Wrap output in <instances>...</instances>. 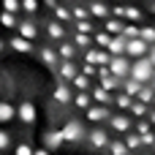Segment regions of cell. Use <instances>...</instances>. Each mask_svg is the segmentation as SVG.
<instances>
[{"instance_id": "obj_1", "label": "cell", "mask_w": 155, "mask_h": 155, "mask_svg": "<svg viewBox=\"0 0 155 155\" xmlns=\"http://www.w3.org/2000/svg\"><path fill=\"white\" fill-rule=\"evenodd\" d=\"M60 131H63L65 142H71V144H76V142H87V128H84V123L76 120V117L65 120V125H63Z\"/></svg>"}, {"instance_id": "obj_2", "label": "cell", "mask_w": 155, "mask_h": 155, "mask_svg": "<svg viewBox=\"0 0 155 155\" xmlns=\"http://www.w3.org/2000/svg\"><path fill=\"white\" fill-rule=\"evenodd\" d=\"M87 144L93 150H106L109 147V131L106 128H93L87 131Z\"/></svg>"}, {"instance_id": "obj_3", "label": "cell", "mask_w": 155, "mask_h": 155, "mask_svg": "<svg viewBox=\"0 0 155 155\" xmlns=\"http://www.w3.org/2000/svg\"><path fill=\"white\" fill-rule=\"evenodd\" d=\"M54 101H57V104H63V106L74 104V90H71V84L57 82V87H54Z\"/></svg>"}, {"instance_id": "obj_4", "label": "cell", "mask_w": 155, "mask_h": 155, "mask_svg": "<svg viewBox=\"0 0 155 155\" xmlns=\"http://www.w3.org/2000/svg\"><path fill=\"white\" fill-rule=\"evenodd\" d=\"M63 144H65V136H63V131H46V136H44V147H46L49 153L60 150Z\"/></svg>"}, {"instance_id": "obj_5", "label": "cell", "mask_w": 155, "mask_h": 155, "mask_svg": "<svg viewBox=\"0 0 155 155\" xmlns=\"http://www.w3.org/2000/svg\"><path fill=\"white\" fill-rule=\"evenodd\" d=\"M16 114H19V120L25 125H33L35 123V106H33V101H22L19 109H16Z\"/></svg>"}, {"instance_id": "obj_6", "label": "cell", "mask_w": 155, "mask_h": 155, "mask_svg": "<svg viewBox=\"0 0 155 155\" xmlns=\"http://www.w3.org/2000/svg\"><path fill=\"white\" fill-rule=\"evenodd\" d=\"M46 35L52 38V41H65L68 38V33H65V25L63 22H46Z\"/></svg>"}, {"instance_id": "obj_7", "label": "cell", "mask_w": 155, "mask_h": 155, "mask_svg": "<svg viewBox=\"0 0 155 155\" xmlns=\"http://www.w3.org/2000/svg\"><path fill=\"white\" fill-rule=\"evenodd\" d=\"M57 54H60V60H76V54H79V49L65 38V41H57Z\"/></svg>"}, {"instance_id": "obj_8", "label": "cell", "mask_w": 155, "mask_h": 155, "mask_svg": "<svg viewBox=\"0 0 155 155\" xmlns=\"http://www.w3.org/2000/svg\"><path fill=\"white\" fill-rule=\"evenodd\" d=\"M41 60H44V65H49L52 71H57V65H60V54H57V49H52V46H44V49H41Z\"/></svg>"}, {"instance_id": "obj_9", "label": "cell", "mask_w": 155, "mask_h": 155, "mask_svg": "<svg viewBox=\"0 0 155 155\" xmlns=\"http://www.w3.org/2000/svg\"><path fill=\"white\" fill-rule=\"evenodd\" d=\"M11 49L19 52V54H30L33 52V41H27L22 35H11Z\"/></svg>"}, {"instance_id": "obj_10", "label": "cell", "mask_w": 155, "mask_h": 155, "mask_svg": "<svg viewBox=\"0 0 155 155\" xmlns=\"http://www.w3.org/2000/svg\"><path fill=\"white\" fill-rule=\"evenodd\" d=\"M16 33H19L22 38H27V41H35V38H38V27H35L33 22H19V25H16Z\"/></svg>"}, {"instance_id": "obj_11", "label": "cell", "mask_w": 155, "mask_h": 155, "mask_svg": "<svg viewBox=\"0 0 155 155\" xmlns=\"http://www.w3.org/2000/svg\"><path fill=\"white\" fill-rule=\"evenodd\" d=\"M74 109H79V112H87L90 106H93V95L90 93H74V104H71Z\"/></svg>"}, {"instance_id": "obj_12", "label": "cell", "mask_w": 155, "mask_h": 155, "mask_svg": "<svg viewBox=\"0 0 155 155\" xmlns=\"http://www.w3.org/2000/svg\"><path fill=\"white\" fill-rule=\"evenodd\" d=\"M52 14H54V19L63 22V25H71V22H74V14H71V8H68L65 3H57V8H54Z\"/></svg>"}, {"instance_id": "obj_13", "label": "cell", "mask_w": 155, "mask_h": 155, "mask_svg": "<svg viewBox=\"0 0 155 155\" xmlns=\"http://www.w3.org/2000/svg\"><path fill=\"white\" fill-rule=\"evenodd\" d=\"M14 114H16V109H14L8 101H0V123H8Z\"/></svg>"}, {"instance_id": "obj_14", "label": "cell", "mask_w": 155, "mask_h": 155, "mask_svg": "<svg viewBox=\"0 0 155 155\" xmlns=\"http://www.w3.org/2000/svg\"><path fill=\"white\" fill-rule=\"evenodd\" d=\"M106 150H109V155H128V147H125V144H123L120 139H112Z\"/></svg>"}, {"instance_id": "obj_15", "label": "cell", "mask_w": 155, "mask_h": 155, "mask_svg": "<svg viewBox=\"0 0 155 155\" xmlns=\"http://www.w3.org/2000/svg\"><path fill=\"white\" fill-rule=\"evenodd\" d=\"M0 25L11 30V27H16L19 22H16V16H14V14H8V11H3V14H0Z\"/></svg>"}, {"instance_id": "obj_16", "label": "cell", "mask_w": 155, "mask_h": 155, "mask_svg": "<svg viewBox=\"0 0 155 155\" xmlns=\"http://www.w3.org/2000/svg\"><path fill=\"white\" fill-rule=\"evenodd\" d=\"M3 11H8V14L22 11V0H3Z\"/></svg>"}, {"instance_id": "obj_17", "label": "cell", "mask_w": 155, "mask_h": 155, "mask_svg": "<svg viewBox=\"0 0 155 155\" xmlns=\"http://www.w3.org/2000/svg\"><path fill=\"white\" fill-rule=\"evenodd\" d=\"M71 14H74V19H90L87 5H74V8H71Z\"/></svg>"}, {"instance_id": "obj_18", "label": "cell", "mask_w": 155, "mask_h": 155, "mask_svg": "<svg viewBox=\"0 0 155 155\" xmlns=\"http://www.w3.org/2000/svg\"><path fill=\"white\" fill-rule=\"evenodd\" d=\"M22 11L35 14V11H38V0H22Z\"/></svg>"}, {"instance_id": "obj_19", "label": "cell", "mask_w": 155, "mask_h": 155, "mask_svg": "<svg viewBox=\"0 0 155 155\" xmlns=\"http://www.w3.org/2000/svg\"><path fill=\"white\" fill-rule=\"evenodd\" d=\"M14 155H33V147H30V144H16Z\"/></svg>"}, {"instance_id": "obj_20", "label": "cell", "mask_w": 155, "mask_h": 155, "mask_svg": "<svg viewBox=\"0 0 155 155\" xmlns=\"http://www.w3.org/2000/svg\"><path fill=\"white\" fill-rule=\"evenodd\" d=\"M5 147H8V134L0 131V150H5Z\"/></svg>"}, {"instance_id": "obj_21", "label": "cell", "mask_w": 155, "mask_h": 155, "mask_svg": "<svg viewBox=\"0 0 155 155\" xmlns=\"http://www.w3.org/2000/svg\"><path fill=\"white\" fill-rule=\"evenodd\" d=\"M44 5H46V8H52V11H54V8H57V0H44Z\"/></svg>"}, {"instance_id": "obj_22", "label": "cell", "mask_w": 155, "mask_h": 155, "mask_svg": "<svg viewBox=\"0 0 155 155\" xmlns=\"http://www.w3.org/2000/svg\"><path fill=\"white\" fill-rule=\"evenodd\" d=\"M33 155H52V153H49L46 147H41V150H33Z\"/></svg>"}, {"instance_id": "obj_23", "label": "cell", "mask_w": 155, "mask_h": 155, "mask_svg": "<svg viewBox=\"0 0 155 155\" xmlns=\"http://www.w3.org/2000/svg\"><path fill=\"white\" fill-rule=\"evenodd\" d=\"M3 49H5V44H3V38H0V54H3Z\"/></svg>"}, {"instance_id": "obj_24", "label": "cell", "mask_w": 155, "mask_h": 155, "mask_svg": "<svg viewBox=\"0 0 155 155\" xmlns=\"http://www.w3.org/2000/svg\"><path fill=\"white\" fill-rule=\"evenodd\" d=\"M63 3H71V0H63Z\"/></svg>"}]
</instances>
